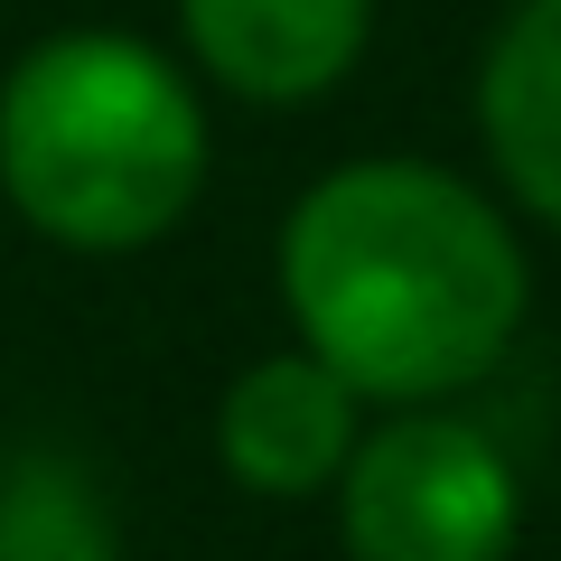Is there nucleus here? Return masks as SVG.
Here are the masks:
<instances>
[{"label":"nucleus","instance_id":"nucleus-3","mask_svg":"<svg viewBox=\"0 0 561 561\" xmlns=\"http://www.w3.org/2000/svg\"><path fill=\"white\" fill-rule=\"evenodd\" d=\"M337 534L346 561H505L515 552V468L486 431L449 412H412L346 449Z\"/></svg>","mask_w":561,"mask_h":561},{"label":"nucleus","instance_id":"nucleus-4","mask_svg":"<svg viewBox=\"0 0 561 561\" xmlns=\"http://www.w3.org/2000/svg\"><path fill=\"white\" fill-rule=\"evenodd\" d=\"M179 28L243 103H319L365 57L375 0H179Z\"/></svg>","mask_w":561,"mask_h":561},{"label":"nucleus","instance_id":"nucleus-6","mask_svg":"<svg viewBox=\"0 0 561 561\" xmlns=\"http://www.w3.org/2000/svg\"><path fill=\"white\" fill-rule=\"evenodd\" d=\"M478 131L496 150V179L561 225V0H515L478 66Z\"/></svg>","mask_w":561,"mask_h":561},{"label":"nucleus","instance_id":"nucleus-7","mask_svg":"<svg viewBox=\"0 0 561 561\" xmlns=\"http://www.w3.org/2000/svg\"><path fill=\"white\" fill-rule=\"evenodd\" d=\"M0 561H113L94 486L66 459H20L0 486Z\"/></svg>","mask_w":561,"mask_h":561},{"label":"nucleus","instance_id":"nucleus-2","mask_svg":"<svg viewBox=\"0 0 561 561\" xmlns=\"http://www.w3.org/2000/svg\"><path fill=\"white\" fill-rule=\"evenodd\" d=\"M0 187L66 253H140L206 187V113L122 28L38 38L0 84Z\"/></svg>","mask_w":561,"mask_h":561},{"label":"nucleus","instance_id":"nucleus-1","mask_svg":"<svg viewBox=\"0 0 561 561\" xmlns=\"http://www.w3.org/2000/svg\"><path fill=\"white\" fill-rule=\"evenodd\" d=\"M524 253L449 169H328L280 225V300L309 356L375 402H440L478 383L524 328Z\"/></svg>","mask_w":561,"mask_h":561},{"label":"nucleus","instance_id":"nucleus-5","mask_svg":"<svg viewBox=\"0 0 561 561\" xmlns=\"http://www.w3.org/2000/svg\"><path fill=\"white\" fill-rule=\"evenodd\" d=\"M216 449L234 468V486H253V496H309L356 449V393L319 356H262L225 393Z\"/></svg>","mask_w":561,"mask_h":561}]
</instances>
